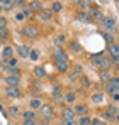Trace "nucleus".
I'll use <instances>...</instances> for the list:
<instances>
[{
  "mask_svg": "<svg viewBox=\"0 0 119 125\" xmlns=\"http://www.w3.org/2000/svg\"><path fill=\"white\" fill-rule=\"evenodd\" d=\"M20 34H22L26 39L34 41V39H38L41 36V27L38 24H34V22H27V24H24V25L20 27Z\"/></svg>",
  "mask_w": 119,
  "mask_h": 125,
  "instance_id": "f257e3e1",
  "label": "nucleus"
},
{
  "mask_svg": "<svg viewBox=\"0 0 119 125\" xmlns=\"http://www.w3.org/2000/svg\"><path fill=\"white\" fill-rule=\"evenodd\" d=\"M99 24L102 31H107V32H116V29H118V21L112 15H104L99 21Z\"/></svg>",
  "mask_w": 119,
  "mask_h": 125,
  "instance_id": "f03ea898",
  "label": "nucleus"
},
{
  "mask_svg": "<svg viewBox=\"0 0 119 125\" xmlns=\"http://www.w3.org/2000/svg\"><path fill=\"white\" fill-rule=\"evenodd\" d=\"M39 115L43 117V118H48L49 122H53V120H56V110H55V106L53 105H49V103H43V106H41L39 110Z\"/></svg>",
  "mask_w": 119,
  "mask_h": 125,
  "instance_id": "7ed1b4c3",
  "label": "nucleus"
},
{
  "mask_svg": "<svg viewBox=\"0 0 119 125\" xmlns=\"http://www.w3.org/2000/svg\"><path fill=\"white\" fill-rule=\"evenodd\" d=\"M3 95H5L7 98H22V96H24L20 86H7V84H5V88H3Z\"/></svg>",
  "mask_w": 119,
  "mask_h": 125,
  "instance_id": "20e7f679",
  "label": "nucleus"
},
{
  "mask_svg": "<svg viewBox=\"0 0 119 125\" xmlns=\"http://www.w3.org/2000/svg\"><path fill=\"white\" fill-rule=\"evenodd\" d=\"M66 47H68V52L70 54H80L83 51V46L80 44V41L77 39H68L66 41Z\"/></svg>",
  "mask_w": 119,
  "mask_h": 125,
  "instance_id": "39448f33",
  "label": "nucleus"
},
{
  "mask_svg": "<svg viewBox=\"0 0 119 125\" xmlns=\"http://www.w3.org/2000/svg\"><path fill=\"white\" fill-rule=\"evenodd\" d=\"M87 12H89V15H90V19L92 22H99L102 17H104V12H102V9L97 7V5H90L89 9H87Z\"/></svg>",
  "mask_w": 119,
  "mask_h": 125,
  "instance_id": "423d86ee",
  "label": "nucleus"
},
{
  "mask_svg": "<svg viewBox=\"0 0 119 125\" xmlns=\"http://www.w3.org/2000/svg\"><path fill=\"white\" fill-rule=\"evenodd\" d=\"M60 118H65V120H70V118H77L75 117V112L72 108V105H63L61 110H60Z\"/></svg>",
  "mask_w": 119,
  "mask_h": 125,
  "instance_id": "0eeeda50",
  "label": "nucleus"
},
{
  "mask_svg": "<svg viewBox=\"0 0 119 125\" xmlns=\"http://www.w3.org/2000/svg\"><path fill=\"white\" fill-rule=\"evenodd\" d=\"M12 56H15V47L10 46V44H5V46L2 47V54H0L2 61H7V59H10Z\"/></svg>",
  "mask_w": 119,
  "mask_h": 125,
  "instance_id": "6e6552de",
  "label": "nucleus"
},
{
  "mask_svg": "<svg viewBox=\"0 0 119 125\" xmlns=\"http://www.w3.org/2000/svg\"><path fill=\"white\" fill-rule=\"evenodd\" d=\"M73 19L77 22H82V24H90L92 22V19H90V15H89L87 10H77L75 15H73Z\"/></svg>",
  "mask_w": 119,
  "mask_h": 125,
  "instance_id": "1a4fd4ad",
  "label": "nucleus"
},
{
  "mask_svg": "<svg viewBox=\"0 0 119 125\" xmlns=\"http://www.w3.org/2000/svg\"><path fill=\"white\" fill-rule=\"evenodd\" d=\"M29 51H31V47L27 44H20V46H17V49H15V56L19 59H27L29 58Z\"/></svg>",
  "mask_w": 119,
  "mask_h": 125,
  "instance_id": "9d476101",
  "label": "nucleus"
},
{
  "mask_svg": "<svg viewBox=\"0 0 119 125\" xmlns=\"http://www.w3.org/2000/svg\"><path fill=\"white\" fill-rule=\"evenodd\" d=\"M63 102H65V105L77 103V91H75V90H68V91H65V93H63Z\"/></svg>",
  "mask_w": 119,
  "mask_h": 125,
  "instance_id": "9b49d317",
  "label": "nucleus"
},
{
  "mask_svg": "<svg viewBox=\"0 0 119 125\" xmlns=\"http://www.w3.org/2000/svg\"><path fill=\"white\" fill-rule=\"evenodd\" d=\"M3 81L7 86H20V76L19 74H7V76H3Z\"/></svg>",
  "mask_w": 119,
  "mask_h": 125,
  "instance_id": "f8f14e48",
  "label": "nucleus"
},
{
  "mask_svg": "<svg viewBox=\"0 0 119 125\" xmlns=\"http://www.w3.org/2000/svg\"><path fill=\"white\" fill-rule=\"evenodd\" d=\"M72 108H73V112H75V117H80V115L89 113V105L87 103H73Z\"/></svg>",
  "mask_w": 119,
  "mask_h": 125,
  "instance_id": "ddd939ff",
  "label": "nucleus"
},
{
  "mask_svg": "<svg viewBox=\"0 0 119 125\" xmlns=\"http://www.w3.org/2000/svg\"><path fill=\"white\" fill-rule=\"evenodd\" d=\"M102 58H104V52H97V54H90L89 56V61L94 68L100 69V64H102Z\"/></svg>",
  "mask_w": 119,
  "mask_h": 125,
  "instance_id": "4468645a",
  "label": "nucleus"
},
{
  "mask_svg": "<svg viewBox=\"0 0 119 125\" xmlns=\"http://www.w3.org/2000/svg\"><path fill=\"white\" fill-rule=\"evenodd\" d=\"M20 118L22 120H38V112L36 110H31V108L22 110L20 112Z\"/></svg>",
  "mask_w": 119,
  "mask_h": 125,
  "instance_id": "2eb2a0df",
  "label": "nucleus"
},
{
  "mask_svg": "<svg viewBox=\"0 0 119 125\" xmlns=\"http://www.w3.org/2000/svg\"><path fill=\"white\" fill-rule=\"evenodd\" d=\"M55 66H56V69H58V73H63V74H66L68 71H70V61H55Z\"/></svg>",
  "mask_w": 119,
  "mask_h": 125,
  "instance_id": "dca6fc26",
  "label": "nucleus"
},
{
  "mask_svg": "<svg viewBox=\"0 0 119 125\" xmlns=\"http://www.w3.org/2000/svg\"><path fill=\"white\" fill-rule=\"evenodd\" d=\"M43 103H44V102L41 100V96H32V98L29 100V108H31V110H36V112H38L41 106H43Z\"/></svg>",
  "mask_w": 119,
  "mask_h": 125,
  "instance_id": "f3484780",
  "label": "nucleus"
},
{
  "mask_svg": "<svg viewBox=\"0 0 119 125\" xmlns=\"http://www.w3.org/2000/svg\"><path fill=\"white\" fill-rule=\"evenodd\" d=\"M107 56H111V58H119V42H112V44H109L107 46Z\"/></svg>",
  "mask_w": 119,
  "mask_h": 125,
  "instance_id": "a211bd4d",
  "label": "nucleus"
},
{
  "mask_svg": "<svg viewBox=\"0 0 119 125\" xmlns=\"http://www.w3.org/2000/svg\"><path fill=\"white\" fill-rule=\"evenodd\" d=\"M32 74H34L36 78H39V80H43V78L48 76V74H46V69H44L43 66H39V64H36V66L32 68Z\"/></svg>",
  "mask_w": 119,
  "mask_h": 125,
  "instance_id": "6ab92c4d",
  "label": "nucleus"
},
{
  "mask_svg": "<svg viewBox=\"0 0 119 125\" xmlns=\"http://www.w3.org/2000/svg\"><path fill=\"white\" fill-rule=\"evenodd\" d=\"M104 98H105V93H104V91H95V93L90 95V102H92V103H97V105L102 103Z\"/></svg>",
  "mask_w": 119,
  "mask_h": 125,
  "instance_id": "aec40b11",
  "label": "nucleus"
},
{
  "mask_svg": "<svg viewBox=\"0 0 119 125\" xmlns=\"http://www.w3.org/2000/svg\"><path fill=\"white\" fill-rule=\"evenodd\" d=\"M2 73H3V76H7V74H19L20 76V68L19 66H5V68H2Z\"/></svg>",
  "mask_w": 119,
  "mask_h": 125,
  "instance_id": "412c9836",
  "label": "nucleus"
},
{
  "mask_svg": "<svg viewBox=\"0 0 119 125\" xmlns=\"http://www.w3.org/2000/svg\"><path fill=\"white\" fill-rule=\"evenodd\" d=\"M27 5L31 7V10H32L34 14H38V12H41V10L44 9V7H43V2H41V0H31V2H29Z\"/></svg>",
  "mask_w": 119,
  "mask_h": 125,
  "instance_id": "4be33fe9",
  "label": "nucleus"
},
{
  "mask_svg": "<svg viewBox=\"0 0 119 125\" xmlns=\"http://www.w3.org/2000/svg\"><path fill=\"white\" fill-rule=\"evenodd\" d=\"M99 117L102 118V120H104V122H105V124H111V122H114V115H112V113H111L109 110H105V108H104V110L100 112Z\"/></svg>",
  "mask_w": 119,
  "mask_h": 125,
  "instance_id": "5701e85b",
  "label": "nucleus"
},
{
  "mask_svg": "<svg viewBox=\"0 0 119 125\" xmlns=\"http://www.w3.org/2000/svg\"><path fill=\"white\" fill-rule=\"evenodd\" d=\"M112 68H114V66H112V61H111V58L104 54V58H102V64H100V69H105V71H111Z\"/></svg>",
  "mask_w": 119,
  "mask_h": 125,
  "instance_id": "b1692460",
  "label": "nucleus"
},
{
  "mask_svg": "<svg viewBox=\"0 0 119 125\" xmlns=\"http://www.w3.org/2000/svg\"><path fill=\"white\" fill-rule=\"evenodd\" d=\"M118 91H119V90L111 83V81L104 83V93H105V95H109V96H111V95H114V93H118Z\"/></svg>",
  "mask_w": 119,
  "mask_h": 125,
  "instance_id": "393cba45",
  "label": "nucleus"
},
{
  "mask_svg": "<svg viewBox=\"0 0 119 125\" xmlns=\"http://www.w3.org/2000/svg\"><path fill=\"white\" fill-rule=\"evenodd\" d=\"M78 83L82 84V88H85V90H87V88H90V86H92V80H90L89 76H85V74H80V76H78Z\"/></svg>",
  "mask_w": 119,
  "mask_h": 125,
  "instance_id": "a878e982",
  "label": "nucleus"
},
{
  "mask_svg": "<svg viewBox=\"0 0 119 125\" xmlns=\"http://www.w3.org/2000/svg\"><path fill=\"white\" fill-rule=\"evenodd\" d=\"M10 39V29L9 27H0V42H7Z\"/></svg>",
  "mask_w": 119,
  "mask_h": 125,
  "instance_id": "bb28decb",
  "label": "nucleus"
},
{
  "mask_svg": "<svg viewBox=\"0 0 119 125\" xmlns=\"http://www.w3.org/2000/svg\"><path fill=\"white\" fill-rule=\"evenodd\" d=\"M90 122H92V117H90L89 113L77 117V125H90Z\"/></svg>",
  "mask_w": 119,
  "mask_h": 125,
  "instance_id": "cd10ccee",
  "label": "nucleus"
},
{
  "mask_svg": "<svg viewBox=\"0 0 119 125\" xmlns=\"http://www.w3.org/2000/svg\"><path fill=\"white\" fill-rule=\"evenodd\" d=\"M111 78H112L111 71H105V69H99V80L102 81V83H107V81H111Z\"/></svg>",
  "mask_w": 119,
  "mask_h": 125,
  "instance_id": "c85d7f7f",
  "label": "nucleus"
},
{
  "mask_svg": "<svg viewBox=\"0 0 119 125\" xmlns=\"http://www.w3.org/2000/svg\"><path fill=\"white\" fill-rule=\"evenodd\" d=\"M100 34H102L104 41L107 42V46H109V44H112V42H116V37H114V32H107V31H102Z\"/></svg>",
  "mask_w": 119,
  "mask_h": 125,
  "instance_id": "c756f323",
  "label": "nucleus"
},
{
  "mask_svg": "<svg viewBox=\"0 0 119 125\" xmlns=\"http://www.w3.org/2000/svg\"><path fill=\"white\" fill-rule=\"evenodd\" d=\"M39 58H41V51H39V49H32V47H31V51H29V58H27V59H31L32 62H38V61H39Z\"/></svg>",
  "mask_w": 119,
  "mask_h": 125,
  "instance_id": "7c9ffc66",
  "label": "nucleus"
},
{
  "mask_svg": "<svg viewBox=\"0 0 119 125\" xmlns=\"http://www.w3.org/2000/svg\"><path fill=\"white\" fill-rule=\"evenodd\" d=\"M66 41H68V37H66L65 34H58V36L55 37V46H56V47H63V46L66 44Z\"/></svg>",
  "mask_w": 119,
  "mask_h": 125,
  "instance_id": "2f4dec72",
  "label": "nucleus"
},
{
  "mask_svg": "<svg viewBox=\"0 0 119 125\" xmlns=\"http://www.w3.org/2000/svg\"><path fill=\"white\" fill-rule=\"evenodd\" d=\"M20 12H22V15H24V19H26V21H29V19H32V15H34V12L31 10V7H29V5H26V7H22V9H20Z\"/></svg>",
  "mask_w": 119,
  "mask_h": 125,
  "instance_id": "473e14b6",
  "label": "nucleus"
},
{
  "mask_svg": "<svg viewBox=\"0 0 119 125\" xmlns=\"http://www.w3.org/2000/svg\"><path fill=\"white\" fill-rule=\"evenodd\" d=\"M70 71H73L77 76L83 74V64H80V62H75V64H72V66H70Z\"/></svg>",
  "mask_w": 119,
  "mask_h": 125,
  "instance_id": "72a5a7b5",
  "label": "nucleus"
},
{
  "mask_svg": "<svg viewBox=\"0 0 119 125\" xmlns=\"http://www.w3.org/2000/svg\"><path fill=\"white\" fill-rule=\"evenodd\" d=\"M51 10H53L55 14H60V12L63 10V3H61L60 0H53V3H51Z\"/></svg>",
  "mask_w": 119,
  "mask_h": 125,
  "instance_id": "f704fd0d",
  "label": "nucleus"
},
{
  "mask_svg": "<svg viewBox=\"0 0 119 125\" xmlns=\"http://www.w3.org/2000/svg\"><path fill=\"white\" fill-rule=\"evenodd\" d=\"M2 9H3V10H12V9H15L14 0H3V2H2Z\"/></svg>",
  "mask_w": 119,
  "mask_h": 125,
  "instance_id": "c9c22d12",
  "label": "nucleus"
},
{
  "mask_svg": "<svg viewBox=\"0 0 119 125\" xmlns=\"http://www.w3.org/2000/svg\"><path fill=\"white\" fill-rule=\"evenodd\" d=\"M9 115H12V117L20 115V108L17 106V105H10V106H9Z\"/></svg>",
  "mask_w": 119,
  "mask_h": 125,
  "instance_id": "e433bc0d",
  "label": "nucleus"
},
{
  "mask_svg": "<svg viewBox=\"0 0 119 125\" xmlns=\"http://www.w3.org/2000/svg\"><path fill=\"white\" fill-rule=\"evenodd\" d=\"M105 110H109V112H111V113H112L114 117H116V115L119 113V108H118V106H116L114 103H109L107 106H105Z\"/></svg>",
  "mask_w": 119,
  "mask_h": 125,
  "instance_id": "4c0bfd02",
  "label": "nucleus"
},
{
  "mask_svg": "<svg viewBox=\"0 0 119 125\" xmlns=\"http://www.w3.org/2000/svg\"><path fill=\"white\" fill-rule=\"evenodd\" d=\"M14 5H15V9H22V7H26L27 5V0H14Z\"/></svg>",
  "mask_w": 119,
  "mask_h": 125,
  "instance_id": "58836bf2",
  "label": "nucleus"
},
{
  "mask_svg": "<svg viewBox=\"0 0 119 125\" xmlns=\"http://www.w3.org/2000/svg\"><path fill=\"white\" fill-rule=\"evenodd\" d=\"M90 125H107V124H105L100 117H94V118H92V122H90Z\"/></svg>",
  "mask_w": 119,
  "mask_h": 125,
  "instance_id": "ea45409f",
  "label": "nucleus"
},
{
  "mask_svg": "<svg viewBox=\"0 0 119 125\" xmlns=\"http://www.w3.org/2000/svg\"><path fill=\"white\" fill-rule=\"evenodd\" d=\"M0 27H9V19L0 15Z\"/></svg>",
  "mask_w": 119,
  "mask_h": 125,
  "instance_id": "a19ab883",
  "label": "nucleus"
},
{
  "mask_svg": "<svg viewBox=\"0 0 119 125\" xmlns=\"http://www.w3.org/2000/svg\"><path fill=\"white\" fill-rule=\"evenodd\" d=\"M14 19H15L17 22H26V19H24V15H22V12H20V10L14 15Z\"/></svg>",
  "mask_w": 119,
  "mask_h": 125,
  "instance_id": "79ce46f5",
  "label": "nucleus"
},
{
  "mask_svg": "<svg viewBox=\"0 0 119 125\" xmlns=\"http://www.w3.org/2000/svg\"><path fill=\"white\" fill-rule=\"evenodd\" d=\"M31 86H32V88H41V80L39 78H34L32 83H31Z\"/></svg>",
  "mask_w": 119,
  "mask_h": 125,
  "instance_id": "37998d69",
  "label": "nucleus"
},
{
  "mask_svg": "<svg viewBox=\"0 0 119 125\" xmlns=\"http://www.w3.org/2000/svg\"><path fill=\"white\" fill-rule=\"evenodd\" d=\"M20 125H39V124H38V120H22Z\"/></svg>",
  "mask_w": 119,
  "mask_h": 125,
  "instance_id": "c03bdc74",
  "label": "nucleus"
},
{
  "mask_svg": "<svg viewBox=\"0 0 119 125\" xmlns=\"http://www.w3.org/2000/svg\"><path fill=\"white\" fill-rule=\"evenodd\" d=\"M66 74H68V78H70V80H72V81H78V76H77V74H75V73H73V71H68V73H66Z\"/></svg>",
  "mask_w": 119,
  "mask_h": 125,
  "instance_id": "a18cd8bd",
  "label": "nucleus"
},
{
  "mask_svg": "<svg viewBox=\"0 0 119 125\" xmlns=\"http://www.w3.org/2000/svg\"><path fill=\"white\" fill-rule=\"evenodd\" d=\"M111 83H112L119 90V76H112V78H111Z\"/></svg>",
  "mask_w": 119,
  "mask_h": 125,
  "instance_id": "49530a36",
  "label": "nucleus"
},
{
  "mask_svg": "<svg viewBox=\"0 0 119 125\" xmlns=\"http://www.w3.org/2000/svg\"><path fill=\"white\" fill-rule=\"evenodd\" d=\"M111 98H112V103H119V91L114 93V95H111Z\"/></svg>",
  "mask_w": 119,
  "mask_h": 125,
  "instance_id": "de8ad7c7",
  "label": "nucleus"
},
{
  "mask_svg": "<svg viewBox=\"0 0 119 125\" xmlns=\"http://www.w3.org/2000/svg\"><path fill=\"white\" fill-rule=\"evenodd\" d=\"M73 2H75V3H78V5H80V3H82L83 0H73Z\"/></svg>",
  "mask_w": 119,
  "mask_h": 125,
  "instance_id": "09e8293b",
  "label": "nucleus"
},
{
  "mask_svg": "<svg viewBox=\"0 0 119 125\" xmlns=\"http://www.w3.org/2000/svg\"><path fill=\"white\" fill-rule=\"evenodd\" d=\"M2 12H3V9H2V3H0V15H2Z\"/></svg>",
  "mask_w": 119,
  "mask_h": 125,
  "instance_id": "8fccbe9b",
  "label": "nucleus"
},
{
  "mask_svg": "<svg viewBox=\"0 0 119 125\" xmlns=\"http://www.w3.org/2000/svg\"><path fill=\"white\" fill-rule=\"evenodd\" d=\"M46 125H53V124H46Z\"/></svg>",
  "mask_w": 119,
  "mask_h": 125,
  "instance_id": "3c124183",
  "label": "nucleus"
},
{
  "mask_svg": "<svg viewBox=\"0 0 119 125\" xmlns=\"http://www.w3.org/2000/svg\"><path fill=\"white\" fill-rule=\"evenodd\" d=\"M2 2H3V0H0V3H2Z\"/></svg>",
  "mask_w": 119,
  "mask_h": 125,
  "instance_id": "603ef678",
  "label": "nucleus"
}]
</instances>
